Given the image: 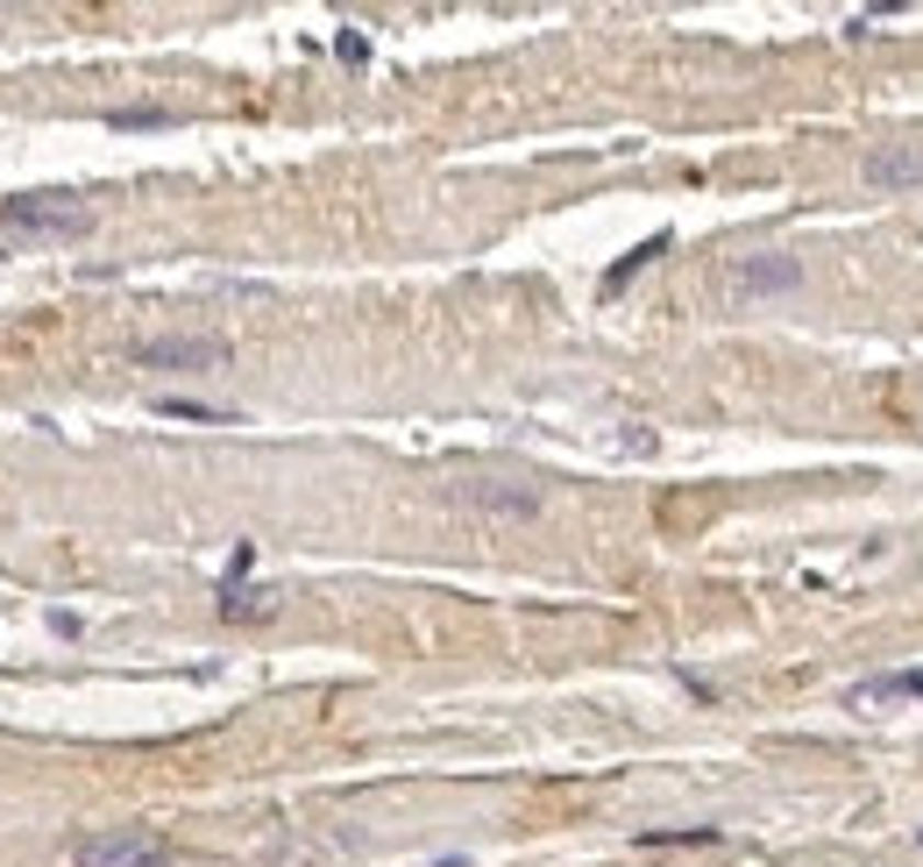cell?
<instances>
[{
	"instance_id": "cell-1",
	"label": "cell",
	"mask_w": 923,
	"mask_h": 867,
	"mask_svg": "<svg viewBox=\"0 0 923 867\" xmlns=\"http://www.w3.org/2000/svg\"><path fill=\"white\" fill-rule=\"evenodd\" d=\"M0 228L22 235V243H79L93 228V206L79 192H22V200L0 206Z\"/></svg>"
},
{
	"instance_id": "cell-2",
	"label": "cell",
	"mask_w": 923,
	"mask_h": 867,
	"mask_svg": "<svg viewBox=\"0 0 923 867\" xmlns=\"http://www.w3.org/2000/svg\"><path fill=\"white\" fill-rule=\"evenodd\" d=\"M718 285H724V299H732V306H761V299L803 292V257H781V249H761V257H732Z\"/></svg>"
},
{
	"instance_id": "cell-3",
	"label": "cell",
	"mask_w": 923,
	"mask_h": 867,
	"mask_svg": "<svg viewBox=\"0 0 923 867\" xmlns=\"http://www.w3.org/2000/svg\"><path fill=\"white\" fill-rule=\"evenodd\" d=\"M71 867H178V854L157 832L114 825V832H86V840L71 846Z\"/></svg>"
},
{
	"instance_id": "cell-4",
	"label": "cell",
	"mask_w": 923,
	"mask_h": 867,
	"mask_svg": "<svg viewBox=\"0 0 923 867\" xmlns=\"http://www.w3.org/2000/svg\"><path fill=\"white\" fill-rule=\"evenodd\" d=\"M135 370H228L235 349L221 335H149L128 349Z\"/></svg>"
},
{
	"instance_id": "cell-5",
	"label": "cell",
	"mask_w": 923,
	"mask_h": 867,
	"mask_svg": "<svg viewBox=\"0 0 923 867\" xmlns=\"http://www.w3.org/2000/svg\"><path fill=\"white\" fill-rule=\"evenodd\" d=\"M448 498L483 513V519H540L548 513V491L540 484H455Z\"/></svg>"
},
{
	"instance_id": "cell-6",
	"label": "cell",
	"mask_w": 923,
	"mask_h": 867,
	"mask_svg": "<svg viewBox=\"0 0 923 867\" xmlns=\"http://www.w3.org/2000/svg\"><path fill=\"white\" fill-rule=\"evenodd\" d=\"M859 178H867L874 192H916L923 185V143H874Z\"/></svg>"
},
{
	"instance_id": "cell-7",
	"label": "cell",
	"mask_w": 923,
	"mask_h": 867,
	"mask_svg": "<svg viewBox=\"0 0 923 867\" xmlns=\"http://www.w3.org/2000/svg\"><path fill=\"white\" fill-rule=\"evenodd\" d=\"M214 611H221V619H228V626H256V619H278V590H270V583H228Z\"/></svg>"
},
{
	"instance_id": "cell-8",
	"label": "cell",
	"mask_w": 923,
	"mask_h": 867,
	"mask_svg": "<svg viewBox=\"0 0 923 867\" xmlns=\"http://www.w3.org/2000/svg\"><path fill=\"white\" fill-rule=\"evenodd\" d=\"M881 697H923V668H896V676H867L845 690V711H867L881 705Z\"/></svg>"
},
{
	"instance_id": "cell-9",
	"label": "cell",
	"mask_w": 923,
	"mask_h": 867,
	"mask_svg": "<svg viewBox=\"0 0 923 867\" xmlns=\"http://www.w3.org/2000/svg\"><path fill=\"white\" fill-rule=\"evenodd\" d=\"M661 249H668V235H646V243H640V249H626V257H618V263H611V271H604V299H611V292H626V285H632V278H640V271H646V263H654V257H661Z\"/></svg>"
},
{
	"instance_id": "cell-10",
	"label": "cell",
	"mask_w": 923,
	"mask_h": 867,
	"mask_svg": "<svg viewBox=\"0 0 923 867\" xmlns=\"http://www.w3.org/2000/svg\"><path fill=\"white\" fill-rule=\"evenodd\" d=\"M157 413H164V420H200V427H228V420H241L235 406H214V398H157Z\"/></svg>"
},
{
	"instance_id": "cell-11",
	"label": "cell",
	"mask_w": 923,
	"mask_h": 867,
	"mask_svg": "<svg viewBox=\"0 0 923 867\" xmlns=\"http://www.w3.org/2000/svg\"><path fill=\"white\" fill-rule=\"evenodd\" d=\"M718 825H683V832H640V846H718Z\"/></svg>"
},
{
	"instance_id": "cell-12",
	"label": "cell",
	"mask_w": 923,
	"mask_h": 867,
	"mask_svg": "<svg viewBox=\"0 0 923 867\" xmlns=\"http://www.w3.org/2000/svg\"><path fill=\"white\" fill-rule=\"evenodd\" d=\"M114 128H171V108H114Z\"/></svg>"
},
{
	"instance_id": "cell-13",
	"label": "cell",
	"mask_w": 923,
	"mask_h": 867,
	"mask_svg": "<svg viewBox=\"0 0 923 867\" xmlns=\"http://www.w3.org/2000/svg\"><path fill=\"white\" fill-rule=\"evenodd\" d=\"M335 57H341V65H370V36H362V29H341V36H335Z\"/></svg>"
},
{
	"instance_id": "cell-14",
	"label": "cell",
	"mask_w": 923,
	"mask_h": 867,
	"mask_svg": "<svg viewBox=\"0 0 923 867\" xmlns=\"http://www.w3.org/2000/svg\"><path fill=\"white\" fill-rule=\"evenodd\" d=\"M256 570V541H235V555H228V570H221V590H228V583H241Z\"/></svg>"
},
{
	"instance_id": "cell-15",
	"label": "cell",
	"mask_w": 923,
	"mask_h": 867,
	"mask_svg": "<svg viewBox=\"0 0 923 867\" xmlns=\"http://www.w3.org/2000/svg\"><path fill=\"white\" fill-rule=\"evenodd\" d=\"M441 867H469V860H441Z\"/></svg>"
}]
</instances>
